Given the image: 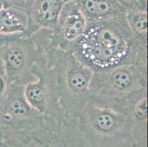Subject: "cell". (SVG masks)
I'll return each mask as SVG.
<instances>
[{
    "label": "cell",
    "mask_w": 148,
    "mask_h": 147,
    "mask_svg": "<svg viewBox=\"0 0 148 147\" xmlns=\"http://www.w3.org/2000/svg\"><path fill=\"white\" fill-rule=\"evenodd\" d=\"M147 43L129 29L125 16L87 24L70 52L94 71L123 65H146Z\"/></svg>",
    "instance_id": "6da1fadb"
},
{
    "label": "cell",
    "mask_w": 148,
    "mask_h": 147,
    "mask_svg": "<svg viewBox=\"0 0 148 147\" xmlns=\"http://www.w3.org/2000/svg\"><path fill=\"white\" fill-rule=\"evenodd\" d=\"M47 56L58 106L64 115H78L89 97L95 71L72 52L56 48Z\"/></svg>",
    "instance_id": "7a4b0ae2"
},
{
    "label": "cell",
    "mask_w": 148,
    "mask_h": 147,
    "mask_svg": "<svg viewBox=\"0 0 148 147\" xmlns=\"http://www.w3.org/2000/svg\"><path fill=\"white\" fill-rule=\"evenodd\" d=\"M146 65L130 64L95 71L88 99L105 103H119L146 88Z\"/></svg>",
    "instance_id": "3957f363"
},
{
    "label": "cell",
    "mask_w": 148,
    "mask_h": 147,
    "mask_svg": "<svg viewBox=\"0 0 148 147\" xmlns=\"http://www.w3.org/2000/svg\"><path fill=\"white\" fill-rule=\"evenodd\" d=\"M0 36V57L3 65L7 83L23 85L36 79L32 69L37 63L38 50L29 38L5 39Z\"/></svg>",
    "instance_id": "277c9868"
},
{
    "label": "cell",
    "mask_w": 148,
    "mask_h": 147,
    "mask_svg": "<svg viewBox=\"0 0 148 147\" xmlns=\"http://www.w3.org/2000/svg\"><path fill=\"white\" fill-rule=\"evenodd\" d=\"M86 20L77 1L66 2L62 8L51 39L52 44L60 50L70 51L87 27Z\"/></svg>",
    "instance_id": "5b68a950"
},
{
    "label": "cell",
    "mask_w": 148,
    "mask_h": 147,
    "mask_svg": "<svg viewBox=\"0 0 148 147\" xmlns=\"http://www.w3.org/2000/svg\"><path fill=\"white\" fill-rule=\"evenodd\" d=\"M64 4L63 0H36L28 14L29 23L25 33L27 37L43 29L53 32Z\"/></svg>",
    "instance_id": "8992f818"
},
{
    "label": "cell",
    "mask_w": 148,
    "mask_h": 147,
    "mask_svg": "<svg viewBox=\"0 0 148 147\" xmlns=\"http://www.w3.org/2000/svg\"><path fill=\"white\" fill-rule=\"evenodd\" d=\"M25 85L18 83H7L5 93L0 102L2 121L23 120L40 114L33 110L27 102L24 94Z\"/></svg>",
    "instance_id": "52a82bcc"
},
{
    "label": "cell",
    "mask_w": 148,
    "mask_h": 147,
    "mask_svg": "<svg viewBox=\"0 0 148 147\" xmlns=\"http://www.w3.org/2000/svg\"><path fill=\"white\" fill-rule=\"evenodd\" d=\"M88 24L125 16L127 10L116 0H76Z\"/></svg>",
    "instance_id": "ba28073f"
},
{
    "label": "cell",
    "mask_w": 148,
    "mask_h": 147,
    "mask_svg": "<svg viewBox=\"0 0 148 147\" xmlns=\"http://www.w3.org/2000/svg\"><path fill=\"white\" fill-rule=\"evenodd\" d=\"M29 23L28 13L13 6L0 9V36L25 34Z\"/></svg>",
    "instance_id": "9c48e42d"
},
{
    "label": "cell",
    "mask_w": 148,
    "mask_h": 147,
    "mask_svg": "<svg viewBox=\"0 0 148 147\" xmlns=\"http://www.w3.org/2000/svg\"><path fill=\"white\" fill-rule=\"evenodd\" d=\"M129 29L137 39L147 43V16L146 11L127 10L125 15Z\"/></svg>",
    "instance_id": "30bf717a"
},
{
    "label": "cell",
    "mask_w": 148,
    "mask_h": 147,
    "mask_svg": "<svg viewBox=\"0 0 148 147\" xmlns=\"http://www.w3.org/2000/svg\"><path fill=\"white\" fill-rule=\"evenodd\" d=\"M126 10L146 11V0H116Z\"/></svg>",
    "instance_id": "8fae6325"
},
{
    "label": "cell",
    "mask_w": 148,
    "mask_h": 147,
    "mask_svg": "<svg viewBox=\"0 0 148 147\" xmlns=\"http://www.w3.org/2000/svg\"><path fill=\"white\" fill-rule=\"evenodd\" d=\"M7 88V79L5 76L0 75V102L2 101Z\"/></svg>",
    "instance_id": "7c38bea8"
},
{
    "label": "cell",
    "mask_w": 148,
    "mask_h": 147,
    "mask_svg": "<svg viewBox=\"0 0 148 147\" xmlns=\"http://www.w3.org/2000/svg\"><path fill=\"white\" fill-rule=\"evenodd\" d=\"M2 135H3V130H2V126H0V140L2 139Z\"/></svg>",
    "instance_id": "4fadbf2b"
},
{
    "label": "cell",
    "mask_w": 148,
    "mask_h": 147,
    "mask_svg": "<svg viewBox=\"0 0 148 147\" xmlns=\"http://www.w3.org/2000/svg\"><path fill=\"white\" fill-rule=\"evenodd\" d=\"M64 1V3H66V2H72V1H75V0H63Z\"/></svg>",
    "instance_id": "5bb4252c"
},
{
    "label": "cell",
    "mask_w": 148,
    "mask_h": 147,
    "mask_svg": "<svg viewBox=\"0 0 148 147\" xmlns=\"http://www.w3.org/2000/svg\"><path fill=\"white\" fill-rule=\"evenodd\" d=\"M2 121V113H0V122Z\"/></svg>",
    "instance_id": "9a60e30c"
}]
</instances>
